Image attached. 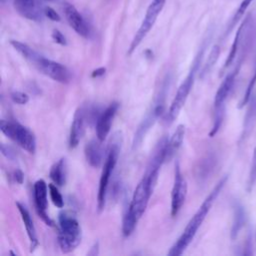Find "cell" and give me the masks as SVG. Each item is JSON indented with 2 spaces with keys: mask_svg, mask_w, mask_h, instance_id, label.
Returning <instances> with one entry per match:
<instances>
[{
  "mask_svg": "<svg viewBox=\"0 0 256 256\" xmlns=\"http://www.w3.org/2000/svg\"><path fill=\"white\" fill-rule=\"evenodd\" d=\"M228 180V175H225L223 178H221L218 183L214 186L212 191L209 193V195L205 198V200L202 202L196 213L192 216L190 221L188 222L187 226L185 227L183 233L178 238V240L173 244V246L168 251L169 256H179L184 253L186 248L189 246V244L194 239L198 229L202 225L203 221L205 220L208 212L210 211L214 201L220 194L222 188L226 184Z\"/></svg>",
  "mask_w": 256,
  "mask_h": 256,
  "instance_id": "obj_1",
  "label": "cell"
},
{
  "mask_svg": "<svg viewBox=\"0 0 256 256\" xmlns=\"http://www.w3.org/2000/svg\"><path fill=\"white\" fill-rule=\"evenodd\" d=\"M156 182L146 173L143 175L140 182L137 184L132 199L125 209L122 222V232L125 237H128L134 231L138 221L144 214L150 196L153 193Z\"/></svg>",
  "mask_w": 256,
  "mask_h": 256,
  "instance_id": "obj_2",
  "label": "cell"
},
{
  "mask_svg": "<svg viewBox=\"0 0 256 256\" xmlns=\"http://www.w3.org/2000/svg\"><path fill=\"white\" fill-rule=\"evenodd\" d=\"M205 49H206V45L204 44L201 47V49L199 50V52L197 53V55L195 56L193 63L191 65V68L189 70V73L187 74L184 81L180 84V86L172 100V103L169 107V110L167 111L166 116H165V122L167 124H171L177 118V116L179 115V112L181 111L182 107L184 106V104L188 98V95L193 87L196 74L200 68V65H201V62H202V59L204 56Z\"/></svg>",
  "mask_w": 256,
  "mask_h": 256,
  "instance_id": "obj_3",
  "label": "cell"
},
{
  "mask_svg": "<svg viewBox=\"0 0 256 256\" xmlns=\"http://www.w3.org/2000/svg\"><path fill=\"white\" fill-rule=\"evenodd\" d=\"M59 221V233H58V244L62 252L69 253L76 249L81 242L82 233L81 227L77 219L68 214L62 212L58 217Z\"/></svg>",
  "mask_w": 256,
  "mask_h": 256,
  "instance_id": "obj_4",
  "label": "cell"
},
{
  "mask_svg": "<svg viewBox=\"0 0 256 256\" xmlns=\"http://www.w3.org/2000/svg\"><path fill=\"white\" fill-rule=\"evenodd\" d=\"M119 140L117 137H114V139L111 141L107 156L102 168L100 180H99V189H98V194H97V208L98 212L100 213L106 203V196H107V191H108V186H109V181L110 177L112 175V172L116 166L117 160H118V155H119Z\"/></svg>",
  "mask_w": 256,
  "mask_h": 256,
  "instance_id": "obj_5",
  "label": "cell"
},
{
  "mask_svg": "<svg viewBox=\"0 0 256 256\" xmlns=\"http://www.w3.org/2000/svg\"><path fill=\"white\" fill-rule=\"evenodd\" d=\"M166 90H167V84H164L162 88L160 89L158 95L155 97L153 104L151 105L149 111L146 113L145 117L139 124L134 137L132 141V149L135 150L137 149L140 144L142 143L146 133L149 131V129L154 125L156 120L164 114V109H165V95H166Z\"/></svg>",
  "mask_w": 256,
  "mask_h": 256,
  "instance_id": "obj_6",
  "label": "cell"
},
{
  "mask_svg": "<svg viewBox=\"0 0 256 256\" xmlns=\"http://www.w3.org/2000/svg\"><path fill=\"white\" fill-rule=\"evenodd\" d=\"M0 130L9 139L30 154L36 151V138L34 133L24 125L15 121H0Z\"/></svg>",
  "mask_w": 256,
  "mask_h": 256,
  "instance_id": "obj_7",
  "label": "cell"
},
{
  "mask_svg": "<svg viewBox=\"0 0 256 256\" xmlns=\"http://www.w3.org/2000/svg\"><path fill=\"white\" fill-rule=\"evenodd\" d=\"M164 4H165V1H161V0H153L150 3V5L147 8L146 14L143 18V21H142L139 29L137 30L136 34L134 35V37L131 41V44L128 48V51H127L128 55H131L136 50V48L140 45L142 40L149 33V31L155 24L157 17L159 16L160 12L162 11Z\"/></svg>",
  "mask_w": 256,
  "mask_h": 256,
  "instance_id": "obj_8",
  "label": "cell"
},
{
  "mask_svg": "<svg viewBox=\"0 0 256 256\" xmlns=\"http://www.w3.org/2000/svg\"><path fill=\"white\" fill-rule=\"evenodd\" d=\"M32 64L36 67V69L39 72L48 76L56 82L65 84L70 81V71L67 69L66 66L58 62H55L53 60L45 58L42 55H39Z\"/></svg>",
  "mask_w": 256,
  "mask_h": 256,
  "instance_id": "obj_9",
  "label": "cell"
},
{
  "mask_svg": "<svg viewBox=\"0 0 256 256\" xmlns=\"http://www.w3.org/2000/svg\"><path fill=\"white\" fill-rule=\"evenodd\" d=\"M187 196V183L177 162L174 170V182L171 192V215L175 217L181 210Z\"/></svg>",
  "mask_w": 256,
  "mask_h": 256,
  "instance_id": "obj_10",
  "label": "cell"
},
{
  "mask_svg": "<svg viewBox=\"0 0 256 256\" xmlns=\"http://www.w3.org/2000/svg\"><path fill=\"white\" fill-rule=\"evenodd\" d=\"M48 186L43 179H39L34 183L33 186V195H34V203L36 207V211L39 217L48 225L53 226L52 219L48 216L46 210L48 207Z\"/></svg>",
  "mask_w": 256,
  "mask_h": 256,
  "instance_id": "obj_11",
  "label": "cell"
},
{
  "mask_svg": "<svg viewBox=\"0 0 256 256\" xmlns=\"http://www.w3.org/2000/svg\"><path fill=\"white\" fill-rule=\"evenodd\" d=\"M119 104L117 102H113L106 107L105 110L101 112V114L97 117L96 120V136L101 142L106 139L108 136L111 126L114 120V117L118 111Z\"/></svg>",
  "mask_w": 256,
  "mask_h": 256,
  "instance_id": "obj_12",
  "label": "cell"
},
{
  "mask_svg": "<svg viewBox=\"0 0 256 256\" xmlns=\"http://www.w3.org/2000/svg\"><path fill=\"white\" fill-rule=\"evenodd\" d=\"M14 8L24 18L41 21L44 14V8L40 0H13Z\"/></svg>",
  "mask_w": 256,
  "mask_h": 256,
  "instance_id": "obj_13",
  "label": "cell"
},
{
  "mask_svg": "<svg viewBox=\"0 0 256 256\" xmlns=\"http://www.w3.org/2000/svg\"><path fill=\"white\" fill-rule=\"evenodd\" d=\"M64 14L67 22L72 27V29L80 36L88 38L90 35V29L82 15L72 4L66 3L64 5Z\"/></svg>",
  "mask_w": 256,
  "mask_h": 256,
  "instance_id": "obj_14",
  "label": "cell"
},
{
  "mask_svg": "<svg viewBox=\"0 0 256 256\" xmlns=\"http://www.w3.org/2000/svg\"><path fill=\"white\" fill-rule=\"evenodd\" d=\"M84 121H85V115L83 109L80 107L76 110L71 127H70V133H69V148L73 149L78 146L82 135L84 133Z\"/></svg>",
  "mask_w": 256,
  "mask_h": 256,
  "instance_id": "obj_15",
  "label": "cell"
},
{
  "mask_svg": "<svg viewBox=\"0 0 256 256\" xmlns=\"http://www.w3.org/2000/svg\"><path fill=\"white\" fill-rule=\"evenodd\" d=\"M16 206L19 210V213L21 215L22 221L24 223L29 241H30V251H34L36 247L38 246V239H37V234H36V229L33 223V220L31 218V215L28 211V209L20 202H16Z\"/></svg>",
  "mask_w": 256,
  "mask_h": 256,
  "instance_id": "obj_16",
  "label": "cell"
},
{
  "mask_svg": "<svg viewBox=\"0 0 256 256\" xmlns=\"http://www.w3.org/2000/svg\"><path fill=\"white\" fill-rule=\"evenodd\" d=\"M85 157L92 167H99L103 160V149L99 139H92L85 145Z\"/></svg>",
  "mask_w": 256,
  "mask_h": 256,
  "instance_id": "obj_17",
  "label": "cell"
},
{
  "mask_svg": "<svg viewBox=\"0 0 256 256\" xmlns=\"http://www.w3.org/2000/svg\"><path fill=\"white\" fill-rule=\"evenodd\" d=\"M184 135H185V126L183 124H180V125L177 126V128L174 131L173 135L168 140V144H167V160L172 158V156L180 148V146L182 145L183 139H184Z\"/></svg>",
  "mask_w": 256,
  "mask_h": 256,
  "instance_id": "obj_18",
  "label": "cell"
},
{
  "mask_svg": "<svg viewBox=\"0 0 256 256\" xmlns=\"http://www.w3.org/2000/svg\"><path fill=\"white\" fill-rule=\"evenodd\" d=\"M66 161L65 158L59 159L50 169L49 176L57 186H63L66 182Z\"/></svg>",
  "mask_w": 256,
  "mask_h": 256,
  "instance_id": "obj_19",
  "label": "cell"
},
{
  "mask_svg": "<svg viewBox=\"0 0 256 256\" xmlns=\"http://www.w3.org/2000/svg\"><path fill=\"white\" fill-rule=\"evenodd\" d=\"M10 44L14 47L16 51H18L26 60H28L31 64L35 61V59L39 56V53L36 52L34 49H32L29 45L17 41V40H11Z\"/></svg>",
  "mask_w": 256,
  "mask_h": 256,
  "instance_id": "obj_20",
  "label": "cell"
},
{
  "mask_svg": "<svg viewBox=\"0 0 256 256\" xmlns=\"http://www.w3.org/2000/svg\"><path fill=\"white\" fill-rule=\"evenodd\" d=\"M235 214H234V222L231 230V236L232 238H235L239 232V230L242 228L244 224V210L241 205H236L235 207Z\"/></svg>",
  "mask_w": 256,
  "mask_h": 256,
  "instance_id": "obj_21",
  "label": "cell"
},
{
  "mask_svg": "<svg viewBox=\"0 0 256 256\" xmlns=\"http://www.w3.org/2000/svg\"><path fill=\"white\" fill-rule=\"evenodd\" d=\"M219 54H220V47H219L218 45H215V46L212 48V50H211V52H210V54H209V56H208V59H207L206 63L204 64V67H203V69H202V71H201V74H200L201 77H204L206 74H208V73L210 72V70L212 69V67H213L214 64L216 63V61H217V59H218V57H219Z\"/></svg>",
  "mask_w": 256,
  "mask_h": 256,
  "instance_id": "obj_22",
  "label": "cell"
},
{
  "mask_svg": "<svg viewBox=\"0 0 256 256\" xmlns=\"http://www.w3.org/2000/svg\"><path fill=\"white\" fill-rule=\"evenodd\" d=\"M252 1H253V0H243V1L240 3V5H239L238 9L236 10V12H235L233 18L231 19V22L229 23V26H228V28H227V30H226V34H228V33L233 29V27L235 26V24L241 19V17L244 15V13L246 12L247 8L250 6V4H251Z\"/></svg>",
  "mask_w": 256,
  "mask_h": 256,
  "instance_id": "obj_23",
  "label": "cell"
},
{
  "mask_svg": "<svg viewBox=\"0 0 256 256\" xmlns=\"http://www.w3.org/2000/svg\"><path fill=\"white\" fill-rule=\"evenodd\" d=\"M255 84H256V66H255V69H254V73H253L251 79L249 80V83H248V85H247V88H246V90H245V93H244V95H243V98H242L241 101L239 102L238 108L244 107V105H246V104L249 102V100H250V98H251V96H252V91H253V88H254Z\"/></svg>",
  "mask_w": 256,
  "mask_h": 256,
  "instance_id": "obj_24",
  "label": "cell"
},
{
  "mask_svg": "<svg viewBox=\"0 0 256 256\" xmlns=\"http://www.w3.org/2000/svg\"><path fill=\"white\" fill-rule=\"evenodd\" d=\"M48 188H49V195H50V198H51V201L53 202V204L58 208H62L64 206V199H63L61 193L59 192L57 185L49 184Z\"/></svg>",
  "mask_w": 256,
  "mask_h": 256,
  "instance_id": "obj_25",
  "label": "cell"
},
{
  "mask_svg": "<svg viewBox=\"0 0 256 256\" xmlns=\"http://www.w3.org/2000/svg\"><path fill=\"white\" fill-rule=\"evenodd\" d=\"M256 182V147L253 150V156L251 161V166L248 174V181H247V191L250 192Z\"/></svg>",
  "mask_w": 256,
  "mask_h": 256,
  "instance_id": "obj_26",
  "label": "cell"
},
{
  "mask_svg": "<svg viewBox=\"0 0 256 256\" xmlns=\"http://www.w3.org/2000/svg\"><path fill=\"white\" fill-rule=\"evenodd\" d=\"M10 97L14 103L19 105H25L29 101V96L26 93L21 91H13L10 94Z\"/></svg>",
  "mask_w": 256,
  "mask_h": 256,
  "instance_id": "obj_27",
  "label": "cell"
},
{
  "mask_svg": "<svg viewBox=\"0 0 256 256\" xmlns=\"http://www.w3.org/2000/svg\"><path fill=\"white\" fill-rule=\"evenodd\" d=\"M51 36H52V39L54 40V42H56L57 44H59V45H62V46H65V45H67V40H66V37L59 31V30H57V29H54L53 31H52V34H51Z\"/></svg>",
  "mask_w": 256,
  "mask_h": 256,
  "instance_id": "obj_28",
  "label": "cell"
},
{
  "mask_svg": "<svg viewBox=\"0 0 256 256\" xmlns=\"http://www.w3.org/2000/svg\"><path fill=\"white\" fill-rule=\"evenodd\" d=\"M44 14H45V16H46L48 19H50L51 21L59 22V21L61 20L60 15H59L52 7H49V6L45 7V8H44Z\"/></svg>",
  "mask_w": 256,
  "mask_h": 256,
  "instance_id": "obj_29",
  "label": "cell"
},
{
  "mask_svg": "<svg viewBox=\"0 0 256 256\" xmlns=\"http://www.w3.org/2000/svg\"><path fill=\"white\" fill-rule=\"evenodd\" d=\"M1 153L9 160H15L16 158V153L14 152V150L10 146L5 145L4 143L1 144Z\"/></svg>",
  "mask_w": 256,
  "mask_h": 256,
  "instance_id": "obj_30",
  "label": "cell"
},
{
  "mask_svg": "<svg viewBox=\"0 0 256 256\" xmlns=\"http://www.w3.org/2000/svg\"><path fill=\"white\" fill-rule=\"evenodd\" d=\"M13 177H14V179H15V181H16L17 183L22 184V182H23V180H24V174H23V172H22L20 169H16V170L14 171Z\"/></svg>",
  "mask_w": 256,
  "mask_h": 256,
  "instance_id": "obj_31",
  "label": "cell"
},
{
  "mask_svg": "<svg viewBox=\"0 0 256 256\" xmlns=\"http://www.w3.org/2000/svg\"><path fill=\"white\" fill-rule=\"evenodd\" d=\"M105 71H106V68H104V67H101V68H98V69H96V70H94L93 72H92V77L93 78H95V77H99V76H102V75H104L105 74Z\"/></svg>",
  "mask_w": 256,
  "mask_h": 256,
  "instance_id": "obj_32",
  "label": "cell"
},
{
  "mask_svg": "<svg viewBox=\"0 0 256 256\" xmlns=\"http://www.w3.org/2000/svg\"><path fill=\"white\" fill-rule=\"evenodd\" d=\"M161 1H166V0H161Z\"/></svg>",
  "mask_w": 256,
  "mask_h": 256,
  "instance_id": "obj_33",
  "label": "cell"
}]
</instances>
